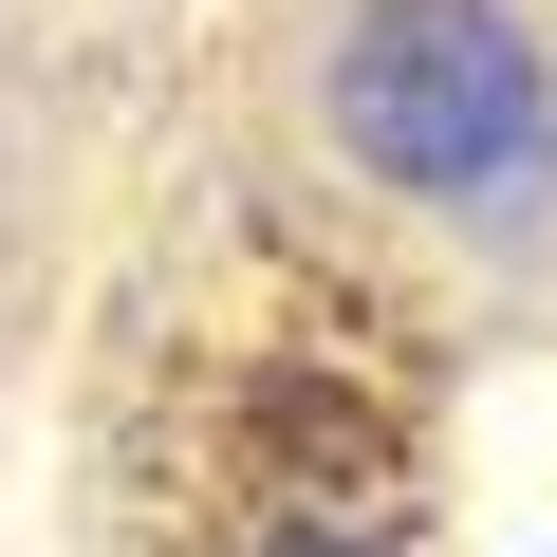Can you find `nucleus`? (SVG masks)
I'll return each instance as SVG.
<instances>
[{"instance_id": "nucleus-1", "label": "nucleus", "mask_w": 557, "mask_h": 557, "mask_svg": "<svg viewBox=\"0 0 557 557\" xmlns=\"http://www.w3.org/2000/svg\"><path fill=\"white\" fill-rule=\"evenodd\" d=\"M317 112H335V149L372 186L465 205V223H502V205L557 186V75H539V38L502 0H354Z\"/></svg>"}, {"instance_id": "nucleus-2", "label": "nucleus", "mask_w": 557, "mask_h": 557, "mask_svg": "<svg viewBox=\"0 0 557 557\" xmlns=\"http://www.w3.org/2000/svg\"><path fill=\"white\" fill-rule=\"evenodd\" d=\"M278 557H391V539H278Z\"/></svg>"}]
</instances>
